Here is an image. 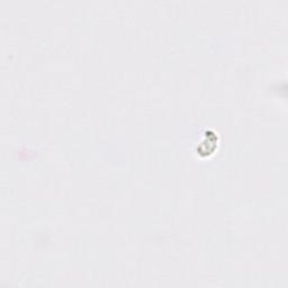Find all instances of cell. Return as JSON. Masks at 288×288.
I'll list each match as a JSON object with an SVG mask.
<instances>
[{"mask_svg":"<svg viewBox=\"0 0 288 288\" xmlns=\"http://www.w3.org/2000/svg\"><path fill=\"white\" fill-rule=\"evenodd\" d=\"M216 148H217V136L215 138V136H213V134L206 133L205 134L204 140L197 146V153L202 155L212 154Z\"/></svg>","mask_w":288,"mask_h":288,"instance_id":"6da1fadb","label":"cell"}]
</instances>
